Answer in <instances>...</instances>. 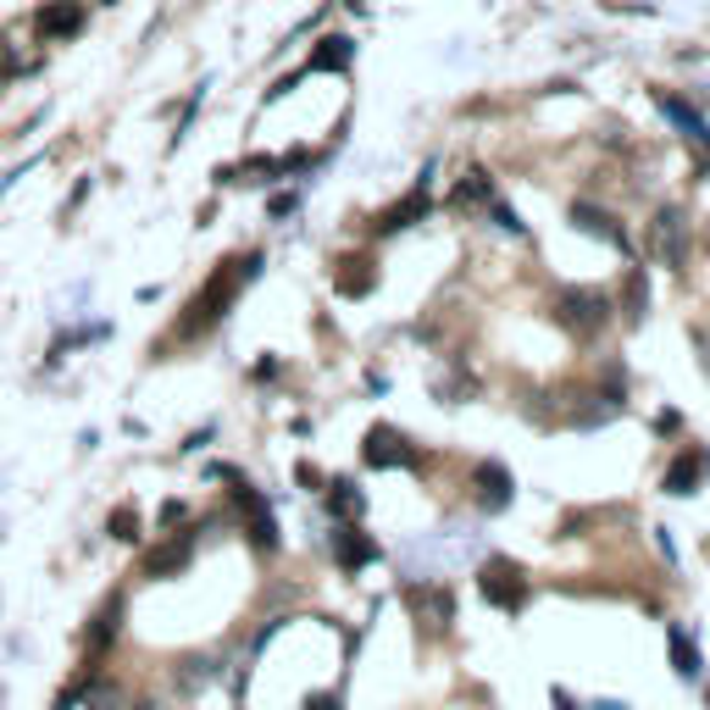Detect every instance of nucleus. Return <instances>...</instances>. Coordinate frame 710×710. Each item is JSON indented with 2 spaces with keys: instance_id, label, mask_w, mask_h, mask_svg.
Segmentation results:
<instances>
[{
  "instance_id": "obj_1",
  "label": "nucleus",
  "mask_w": 710,
  "mask_h": 710,
  "mask_svg": "<svg viewBox=\"0 0 710 710\" xmlns=\"http://www.w3.org/2000/svg\"><path fill=\"white\" fill-rule=\"evenodd\" d=\"M256 272H261V256H228L217 272H211V283L189 300V311H183V322H178V334L189 339V334H206L211 322H222V311L233 306V295L245 289V283H256Z\"/></svg>"
},
{
  "instance_id": "obj_2",
  "label": "nucleus",
  "mask_w": 710,
  "mask_h": 710,
  "mask_svg": "<svg viewBox=\"0 0 710 710\" xmlns=\"http://www.w3.org/2000/svg\"><path fill=\"white\" fill-rule=\"evenodd\" d=\"M555 322L566 327V334H578V339H594L599 327L610 322V295H599V289H560L555 295Z\"/></svg>"
},
{
  "instance_id": "obj_3",
  "label": "nucleus",
  "mask_w": 710,
  "mask_h": 710,
  "mask_svg": "<svg viewBox=\"0 0 710 710\" xmlns=\"http://www.w3.org/2000/svg\"><path fill=\"white\" fill-rule=\"evenodd\" d=\"M478 589H483V599L494 610H522L528 605V572L516 560H505V555H489L478 566Z\"/></svg>"
},
{
  "instance_id": "obj_4",
  "label": "nucleus",
  "mask_w": 710,
  "mask_h": 710,
  "mask_svg": "<svg viewBox=\"0 0 710 710\" xmlns=\"http://www.w3.org/2000/svg\"><path fill=\"white\" fill-rule=\"evenodd\" d=\"M228 478H233V472H228ZM233 505H240V516H250V544H256L261 555H272V550H277V522H272L261 489L245 483V478H233Z\"/></svg>"
},
{
  "instance_id": "obj_5",
  "label": "nucleus",
  "mask_w": 710,
  "mask_h": 710,
  "mask_svg": "<svg viewBox=\"0 0 710 710\" xmlns=\"http://www.w3.org/2000/svg\"><path fill=\"white\" fill-rule=\"evenodd\" d=\"M361 461L377 466V472H389V466H416L422 455H416V444H411L400 428H366V439H361Z\"/></svg>"
},
{
  "instance_id": "obj_6",
  "label": "nucleus",
  "mask_w": 710,
  "mask_h": 710,
  "mask_svg": "<svg viewBox=\"0 0 710 710\" xmlns=\"http://www.w3.org/2000/svg\"><path fill=\"white\" fill-rule=\"evenodd\" d=\"M472 489H478V505H483V511H505L511 494H516V478H511V466H500V461H478V472H472Z\"/></svg>"
},
{
  "instance_id": "obj_7",
  "label": "nucleus",
  "mask_w": 710,
  "mask_h": 710,
  "mask_svg": "<svg viewBox=\"0 0 710 710\" xmlns=\"http://www.w3.org/2000/svg\"><path fill=\"white\" fill-rule=\"evenodd\" d=\"M683 211L677 206H667L655 217V233H649V245H655V256H660V267H683L688 261V250H683Z\"/></svg>"
},
{
  "instance_id": "obj_8",
  "label": "nucleus",
  "mask_w": 710,
  "mask_h": 710,
  "mask_svg": "<svg viewBox=\"0 0 710 710\" xmlns=\"http://www.w3.org/2000/svg\"><path fill=\"white\" fill-rule=\"evenodd\" d=\"M78 28H83V7H78V0H51V7H39V17H34L39 39H73Z\"/></svg>"
},
{
  "instance_id": "obj_9",
  "label": "nucleus",
  "mask_w": 710,
  "mask_h": 710,
  "mask_svg": "<svg viewBox=\"0 0 710 710\" xmlns=\"http://www.w3.org/2000/svg\"><path fill=\"white\" fill-rule=\"evenodd\" d=\"M411 610H416V622L428 617V628H434V633H444V628L455 622V599H450V589H439V583L411 589Z\"/></svg>"
},
{
  "instance_id": "obj_10",
  "label": "nucleus",
  "mask_w": 710,
  "mask_h": 710,
  "mask_svg": "<svg viewBox=\"0 0 710 710\" xmlns=\"http://www.w3.org/2000/svg\"><path fill=\"white\" fill-rule=\"evenodd\" d=\"M572 222L589 233V240H605L610 250H628V233L617 228V217H610V211H599V206H589V201H578L572 206Z\"/></svg>"
},
{
  "instance_id": "obj_11",
  "label": "nucleus",
  "mask_w": 710,
  "mask_h": 710,
  "mask_svg": "<svg viewBox=\"0 0 710 710\" xmlns=\"http://www.w3.org/2000/svg\"><path fill=\"white\" fill-rule=\"evenodd\" d=\"M334 555H339V566H345V572H361V566L366 560H377V539H366L361 528H334Z\"/></svg>"
},
{
  "instance_id": "obj_12",
  "label": "nucleus",
  "mask_w": 710,
  "mask_h": 710,
  "mask_svg": "<svg viewBox=\"0 0 710 710\" xmlns=\"http://www.w3.org/2000/svg\"><path fill=\"white\" fill-rule=\"evenodd\" d=\"M705 472H710V455L705 450H688V455H677L672 461V472H667V494H699V483H705Z\"/></svg>"
},
{
  "instance_id": "obj_13",
  "label": "nucleus",
  "mask_w": 710,
  "mask_h": 710,
  "mask_svg": "<svg viewBox=\"0 0 710 710\" xmlns=\"http://www.w3.org/2000/svg\"><path fill=\"white\" fill-rule=\"evenodd\" d=\"M660 112H667V117L677 122V133L688 139L694 151H710V128H705V117H699L688 101H677V94H660Z\"/></svg>"
},
{
  "instance_id": "obj_14",
  "label": "nucleus",
  "mask_w": 710,
  "mask_h": 710,
  "mask_svg": "<svg viewBox=\"0 0 710 710\" xmlns=\"http://www.w3.org/2000/svg\"><path fill=\"white\" fill-rule=\"evenodd\" d=\"M189 555H195V533H178V539H167L162 550H151L145 572H151V578H172V572H183V566H189Z\"/></svg>"
},
{
  "instance_id": "obj_15",
  "label": "nucleus",
  "mask_w": 710,
  "mask_h": 710,
  "mask_svg": "<svg viewBox=\"0 0 710 710\" xmlns=\"http://www.w3.org/2000/svg\"><path fill=\"white\" fill-rule=\"evenodd\" d=\"M416 217H428V183H422V189H411V195H405L400 206H389V211L377 217L372 228H377V233H400V228H411Z\"/></svg>"
},
{
  "instance_id": "obj_16",
  "label": "nucleus",
  "mask_w": 710,
  "mask_h": 710,
  "mask_svg": "<svg viewBox=\"0 0 710 710\" xmlns=\"http://www.w3.org/2000/svg\"><path fill=\"white\" fill-rule=\"evenodd\" d=\"M667 644H672V672H677V677H688V683H694V677H705V655H699V644H694L683 628H672V633H667Z\"/></svg>"
},
{
  "instance_id": "obj_17",
  "label": "nucleus",
  "mask_w": 710,
  "mask_h": 710,
  "mask_svg": "<svg viewBox=\"0 0 710 710\" xmlns=\"http://www.w3.org/2000/svg\"><path fill=\"white\" fill-rule=\"evenodd\" d=\"M117 633H122V599L112 594V599L101 605V617H94V628H89V655H101Z\"/></svg>"
},
{
  "instance_id": "obj_18",
  "label": "nucleus",
  "mask_w": 710,
  "mask_h": 710,
  "mask_svg": "<svg viewBox=\"0 0 710 710\" xmlns=\"http://www.w3.org/2000/svg\"><path fill=\"white\" fill-rule=\"evenodd\" d=\"M327 67H350V39H345V34L322 39V44H317V56L306 62V73H327Z\"/></svg>"
},
{
  "instance_id": "obj_19",
  "label": "nucleus",
  "mask_w": 710,
  "mask_h": 710,
  "mask_svg": "<svg viewBox=\"0 0 710 710\" xmlns=\"http://www.w3.org/2000/svg\"><path fill=\"white\" fill-rule=\"evenodd\" d=\"M327 505H334V511L345 516V522H356V516L366 511V494H361L350 478H339V483H327Z\"/></svg>"
},
{
  "instance_id": "obj_20",
  "label": "nucleus",
  "mask_w": 710,
  "mask_h": 710,
  "mask_svg": "<svg viewBox=\"0 0 710 710\" xmlns=\"http://www.w3.org/2000/svg\"><path fill=\"white\" fill-rule=\"evenodd\" d=\"M494 189H489V172H466V183L455 189V206H489Z\"/></svg>"
},
{
  "instance_id": "obj_21",
  "label": "nucleus",
  "mask_w": 710,
  "mask_h": 710,
  "mask_svg": "<svg viewBox=\"0 0 710 710\" xmlns=\"http://www.w3.org/2000/svg\"><path fill=\"white\" fill-rule=\"evenodd\" d=\"M28 67H34V56L17 51L12 39H0V78H17V73H28Z\"/></svg>"
},
{
  "instance_id": "obj_22",
  "label": "nucleus",
  "mask_w": 710,
  "mask_h": 710,
  "mask_svg": "<svg viewBox=\"0 0 710 710\" xmlns=\"http://www.w3.org/2000/svg\"><path fill=\"white\" fill-rule=\"evenodd\" d=\"M106 528H112V539H122V544H133V539H139V511H133V505H117Z\"/></svg>"
},
{
  "instance_id": "obj_23",
  "label": "nucleus",
  "mask_w": 710,
  "mask_h": 710,
  "mask_svg": "<svg viewBox=\"0 0 710 710\" xmlns=\"http://www.w3.org/2000/svg\"><path fill=\"white\" fill-rule=\"evenodd\" d=\"M644 306H649V289H644V277L633 272L628 277V322H644Z\"/></svg>"
},
{
  "instance_id": "obj_24",
  "label": "nucleus",
  "mask_w": 710,
  "mask_h": 710,
  "mask_svg": "<svg viewBox=\"0 0 710 710\" xmlns=\"http://www.w3.org/2000/svg\"><path fill=\"white\" fill-rule=\"evenodd\" d=\"M489 217H494V222H500L505 233H516V240H522V233H528V228H522V217H516L511 206H500V201H489Z\"/></svg>"
},
{
  "instance_id": "obj_25",
  "label": "nucleus",
  "mask_w": 710,
  "mask_h": 710,
  "mask_svg": "<svg viewBox=\"0 0 710 710\" xmlns=\"http://www.w3.org/2000/svg\"><path fill=\"white\" fill-rule=\"evenodd\" d=\"M117 705H122L117 688H112V694H106V688H94V710H117Z\"/></svg>"
},
{
  "instance_id": "obj_26",
  "label": "nucleus",
  "mask_w": 710,
  "mask_h": 710,
  "mask_svg": "<svg viewBox=\"0 0 710 710\" xmlns=\"http://www.w3.org/2000/svg\"><path fill=\"white\" fill-rule=\"evenodd\" d=\"M306 710H339V688H327V694H317Z\"/></svg>"
},
{
  "instance_id": "obj_27",
  "label": "nucleus",
  "mask_w": 710,
  "mask_h": 710,
  "mask_svg": "<svg viewBox=\"0 0 710 710\" xmlns=\"http://www.w3.org/2000/svg\"><path fill=\"white\" fill-rule=\"evenodd\" d=\"M594 710H628V705H622V699H599Z\"/></svg>"
},
{
  "instance_id": "obj_28",
  "label": "nucleus",
  "mask_w": 710,
  "mask_h": 710,
  "mask_svg": "<svg viewBox=\"0 0 710 710\" xmlns=\"http://www.w3.org/2000/svg\"><path fill=\"white\" fill-rule=\"evenodd\" d=\"M705 705H710V688H705Z\"/></svg>"
}]
</instances>
